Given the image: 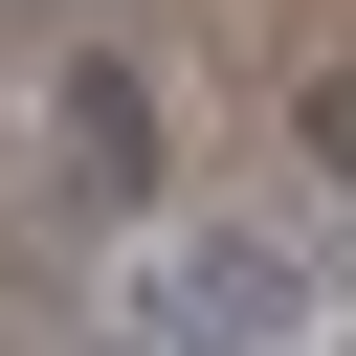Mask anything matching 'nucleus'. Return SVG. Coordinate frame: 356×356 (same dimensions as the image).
Returning <instances> with one entry per match:
<instances>
[{
  "label": "nucleus",
  "mask_w": 356,
  "mask_h": 356,
  "mask_svg": "<svg viewBox=\"0 0 356 356\" xmlns=\"http://www.w3.org/2000/svg\"><path fill=\"white\" fill-rule=\"evenodd\" d=\"M111 334L134 356H312V267L245 245V222H156L134 289H111Z\"/></svg>",
  "instance_id": "nucleus-1"
}]
</instances>
